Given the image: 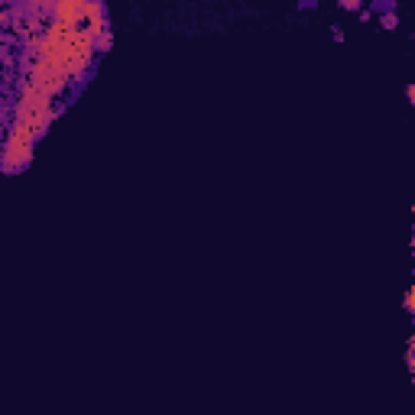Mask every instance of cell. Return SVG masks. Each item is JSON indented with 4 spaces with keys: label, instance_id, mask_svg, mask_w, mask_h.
Listing matches in <instances>:
<instances>
[{
    "label": "cell",
    "instance_id": "cell-1",
    "mask_svg": "<svg viewBox=\"0 0 415 415\" xmlns=\"http://www.w3.org/2000/svg\"><path fill=\"white\" fill-rule=\"evenodd\" d=\"M39 140L36 130L23 123H10L7 127V143H4V172H20L33 159V143Z\"/></svg>",
    "mask_w": 415,
    "mask_h": 415
},
{
    "label": "cell",
    "instance_id": "cell-7",
    "mask_svg": "<svg viewBox=\"0 0 415 415\" xmlns=\"http://www.w3.org/2000/svg\"><path fill=\"white\" fill-rule=\"evenodd\" d=\"M406 94H409V101L415 104V81H409V85H406Z\"/></svg>",
    "mask_w": 415,
    "mask_h": 415
},
{
    "label": "cell",
    "instance_id": "cell-3",
    "mask_svg": "<svg viewBox=\"0 0 415 415\" xmlns=\"http://www.w3.org/2000/svg\"><path fill=\"white\" fill-rule=\"evenodd\" d=\"M110 42H114V33H101V36H98V52H108V49H110Z\"/></svg>",
    "mask_w": 415,
    "mask_h": 415
},
{
    "label": "cell",
    "instance_id": "cell-11",
    "mask_svg": "<svg viewBox=\"0 0 415 415\" xmlns=\"http://www.w3.org/2000/svg\"><path fill=\"white\" fill-rule=\"evenodd\" d=\"M412 380H415V377H412Z\"/></svg>",
    "mask_w": 415,
    "mask_h": 415
},
{
    "label": "cell",
    "instance_id": "cell-4",
    "mask_svg": "<svg viewBox=\"0 0 415 415\" xmlns=\"http://www.w3.org/2000/svg\"><path fill=\"white\" fill-rule=\"evenodd\" d=\"M406 363H409V370H412V377H415V351L409 347V354H406Z\"/></svg>",
    "mask_w": 415,
    "mask_h": 415
},
{
    "label": "cell",
    "instance_id": "cell-5",
    "mask_svg": "<svg viewBox=\"0 0 415 415\" xmlns=\"http://www.w3.org/2000/svg\"><path fill=\"white\" fill-rule=\"evenodd\" d=\"M341 7L344 10H360V4H357V0H341Z\"/></svg>",
    "mask_w": 415,
    "mask_h": 415
},
{
    "label": "cell",
    "instance_id": "cell-10",
    "mask_svg": "<svg viewBox=\"0 0 415 415\" xmlns=\"http://www.w3.org/2000/svg\"><path fill=\"white\" fill-rule=\"evenodd\" d=\"M412 211H415V208H412Z\"/></svg>",
    "mask_w": 415,
    "mask_h": 415
},
{
    "label": "cell",
    "instance_id": "cell-9",
    "mask_svg": "<svg viewBox=\"0 0 415 415\" xmlns=\"http://www.w3.org/2000/svg\"><path fill=\"white\" fill-rule=\"evenodd\" d=\"M412 250H415V237H412Z\"/></svg>",
    "mask_w": 415,
    "mask_h": 415
},
{
    "label": "cell",
    "instance_id": "cell-6",
    "mask_svg": "<svg viewBox=\"0 0 415 415\" xmlns=\"http://www.w3.org/2000/svg\"><path fill=\"white\" fill-rule=\"evenodd\" d=\"M331 36H334V39L341 42V39H344V30H341V26H331Z\"/></svg>",
    "mask_w": 415,
    "mask_h": 415
},
{
    "label": "cell",
    "instance_id": "cell-2",
    "mask_svg": "<svg viewBox=\"0 0 415 415\" xmlns=\"http://www.w3.org/2000/svg\"><path fill=\"white\" fill-rule=\"evenodd\" d=\"M85 10H88V0H55L52 7V20L55 23H65L72 30L85 23Z\"/></svg>",
    "mask_w": 415,
    "mask_h": 415
},
{
    "label": "cell",
    "instance_id": "cell-8",
    "mask_svg": "<svg viewBox=\"0 0 415 415\" xmlns=\"http://www.w3.org/2000/svg\"><path fill=\"white\" fill-rule=\"evenodd\" d=\"M409 347H412V351H415V331H412V338H409Z\"/></svg>",
    "mask_w": 415,
    "mask_h": 415
}]
</instances>
